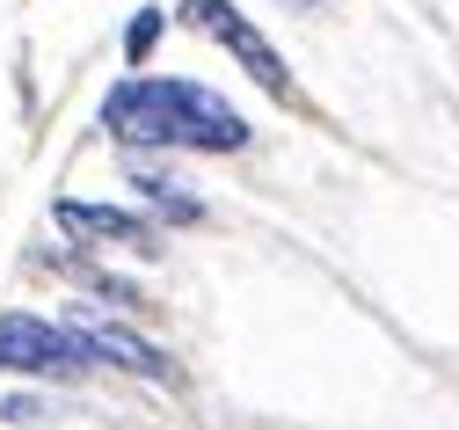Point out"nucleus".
Wrapping results in <instances>:
<instances>
[{"label":"nucleus","instance_id":"nucleus-3","mask_svg":"<svg viewBox=\"0 0 459 430\" xmlns=\"http://www.w3.org/2000/svg\"><path fill=\"white\" fill-rule=\"evenodd\" d=\"M183 22H190V30H204L212 44H226V58H234V66H241L263 95L292 102V66H284V58L270 51V37L234 8V0H183Z\"/></svg>","mask_w":459,"mask_h":430},{"label":"nucleus","instance_id":"nucleus-7","mask_svg":"<svg viewBox=\"0 0 459 430\" xmlns=\"http://www.w3.org/2000/svg\"><path fill=\"white\" fill-rule=\"evenodd\" d=\"M160 22H168L160 8H139V22L125 30V58H132V66H146V51H153V37H160Z\"/></svg>","mask_w":459,"mask_h":430},{"label":"nucleus","instance_id":"nucleus-2","mask_svg":"<svg viewBox=\"0 0 459 430\" xmlns=\"http://www.w3.org/2000/svg\"><path fill=\"white\" fill-rule=\"evenodd\" d=\"M0 373H22V380H81V373H95V350L81 343L74 321L0 314Z\"/></svg>","mask_w":459,"mask_h":430},{"label":"nucleus","instance_id":"nucleus-1","mask_svg":"<svg viewBox=\"0 0 459 430\" xmlns=\"http://www.w3.org/2000/svg\"><path fill=\"white\" fill-rule=\"evenodd\" d=\"M102 132L117 146H168V154H241L248 146V117L197 88V81H160L132 74L102 95Z\"/></svg>","mask_w":459,"mask_h":430},{"label":"nucleus","instance_id":"nucleus-8","mask_svg":"<svg viewBox=\"0 0 459 430\" xmlns=\"http://www.w3.org/2000/svg\"><path fill=\"white\" fill-rule=\"evenodd\" d=\"M277 8H321V0H277Z\"/></svg>","mask_w":459,"mask_h":430},{"label":"nucleus","instance_id":"nucleus-5","mask_svg":"<svg viewBox=\"0 0 459 430\" xmlns=\"http://www.w3.org/2000/svg\"><path fill=\"white\" fill-rule=\"evenodd\" d=\"M59 226H66V233H88V241H125V249H139V256H160V226L139 219V212H117V205H81V197H66V205H59Z\"/></svg>","mask_w":459,"mask_h":430},{"label":"nucleus","instance_id":"nucleus-4","mask_svg":"<svg viewBox=\"0 0 459 430\" xmlns=\"http://www.w3.org/2000/svg\"><path fill=\"white\" fill-rule=\"evenodd\" d=\"M74 329H81V343L95 350V364H125V373H139V380H176V357L153 350L146 336H132V329H117V321H95V314H74Z\"/></svg>","mask_w":459,"mask_h":430},{"label":"nucleus","instance_id":"nucleus-6","mask_svg":"<svg viewBox=\"0 0 459 430\" xmlns=\"http://www.w3.org/2000/svg\"><path fill=\"white\" fill-rule=\"evenodd\" d=\"M132 190L160 212V219H176V226H190V219H204V205L190 197V182H176V175H160V168H132Z\"/></svg>","mask_w":459,"mask_h":430}]
</instances>
